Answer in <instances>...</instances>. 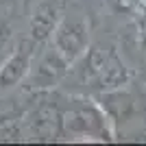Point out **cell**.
I'll return each mask as SVG.
<instances>
[]
</instances>
